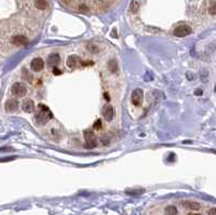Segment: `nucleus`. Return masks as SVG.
<instances>
[{
	"label": "nucleus",
	"mask_w": 216,
	"mask_h": 215,
	"mask_svg": "<svg viewBox=\"0 0 216 215\" xmlns=\"http://www.w3.org/2000/svg\"><path fill=\"white\" fill-rule=\"evenodd\" d=\"M11 41L15 45H25L28 43V39L23 35H16V36H13Z\"/></svg>",
	"instance_id": "nucleus-9"
},
{
	"label": "nucleus",
	"mask_w": 216,
	"mask_h": 215,
	"mask_svg": "<svg viewBox=\"0 0 216 215\" xmlns=\"http://www.w3.org/2000/svg\"><path fill=\"white\" fill-rule=\"evenodd\" d=\"M207 214L209 215H216V208H212L207 211Z\"/></svg>",
	"instance_id": "nucleus-24"
},
{
	"label": "nucleus",
	"mask_w": 216,
	"mask_h": 215,
	"mask_svg": "<svg viewBox=\"0 0 216 215\" xmlns=\"http://www.w3.org/2000/svg\"><path fill=\"white\" fill-rule=\"evenodd\" d=\"M103 115L105 120L107 121H111L113 119V116H115V109L111 105H106L103 109Z\"/></svg>",
	"instance_id": "nucleus-6"
},
{
	"label": "nucleus",
	"mask_w": 216,
	"mask_h": 215,
	"mask_svg": "<svg viewBox=\"0 0 216 215\" xmlns=\"http://www.w3.org/2000/svg\"><path fill=\"white\" fill-rule=\"evenodd\" d=\"M18 99H11L9 101H7L6 103V110L7 111H15L18 110Z\"/></svg>",
	"instance_id": "nucleus-11"
},
{
	"label": "nucleus",
	"mask_w": 216,
	"mask_h": 215,
	"mask_svg": "<svg viewBox=\"0 0 216 215\" xmlns=\"http://www.w3.org/2000/svg\"><path fill=\"white\" fill-rule=\"evenodd\" d=\"M53 74L54 75H61V74H62V72H61V70H59V68H56V67H54V69H53Z\"/></svg>",
	"instance_id": "nucleus-26"
},
{
	"label": "nucleus",
	"mask_w": 216,
	"mask_h": 215,
	"mask_svg": "<svg viewBox=\"0 0 216 215\" xmlns=\"http://www.w3.org/2000/svg\"><path fill=\"white\" fill-rule=\"evenodd\" d=\"M144 192V189H139V190H136V189H127V194L129 195H139Z\"/></svg>",
	"instance_id": "nucleus-20"
},
{
	"label": "nucleus",
	"mask_w": 216,
	"mask_h": 215,
	"mask_svg": "<svg viewBox=\"0 0 216 215\" xmlns=\"http://www.w3.org/2000/svg\"><path fill=\"white\" fill-rule=\"evenodd\" d=\"M59 61H61V57H59V54L53 53L48 57V65L50 66V67H55L59 63Z\"/></svg>",
	"instance_id": "nucleus-12"
},
{
	"label": "nucleus",
	"mask_w": 216,
	"mask_h": 215,
	"mask_svg": "<svg viewBox=\"0 0 216 215\" xmlns=\"http://www.w3.org/2000/svg\"><path fill=\"white\" fill-rule=\"evenodd\" d=\"M143 99H144V93H143L142 89L134 90L132 92V95H131L132 104L135 105V106H139L143 103Z\"/></svg>",
	"instance_id": "nucleus-3"
},
{
	"label": "nucleus",
	"mask_w": 216,
	"mask_h": 215,
	"mask_svg": "<svg viewBox=\"0 0 216 215\" xmlns=\"http://www.w3.org/2000/svg\"><path fill=\"white\" fill-rule=\"evenodd\" d=\"M43 66H45V62L40 57H36L31 61V63H30V67L33 69L34 72H40L42 68H43Z\"/></svg>",
	"instance_id": "nucleus-8"
},
{
	"label": "nucleus",
	"mask_w": 216,
	"mask_h": 215,
	"mask_svg": "<svg viewBox=\"0 0 216 215\" xmlns=\"http://www.w3.org/2000/svg\"><path fill=\"white\" fill-rule=\"evenodd\" d=\"M52 118V113L50 109L43 104H39V113L36 116V121L39 124H45L48 122V120Z\"/></svg>",
	"instance_id": "nucleus-1"
},
{
	"label": "nucleus",
	"mask_w": 216,
	"mask_h": 215,
	"mask_svg": "<svg viewBox=\"0 0 216 215\" xmlns=\"http://www.w3.org/2000/svg\"><path fill=\"white\" fill-rule=\"evenodd\" d=\"M108 69H109L111 72H117L118 70V64L116 61H110L109 63H108Z\"/></svg>",
	"instance_id": "nucleus-16"
},
{
	"label": "nucleus",
	"mask_w": 216,
	"mask_h": 215,
	"mask_svg": "<svg viewBox=\"0 0 216 215\" xmlns=\"http://www.w3.org/2000/svg\"><path fill=\"white\" fill-rule=\"evenodd\" d=\"M214 91L216 92V84H215V88H214Z\"/></svg>",
	"instance_id": "nucleus-28"
},
{
	"label": "nucleus",
	"mask_w": 216,
	"mask_h": 215,
	"mask_svg": "<svg viewBox=\"0 0 216 215\" xmlns=\"http://www.w3.org/2000/svg\"><path fill=\"white\" fill-rule=\"evenodd\" d=\"M23 76H24V77H26L25 79H26L28 82H33V80H31V79H33V77H31V75H30L29 72H28V70H27V69H25V68L23 69Z\"/></svg>",
	"instance_id": "nucleus-18"
},
{
	"label": "nucleus",
	"mask_w": 216,
	"mask_h": 215,
	"mask_svg": "<svg viewBox=\"0 0 216 215\" xmlns=\"http://www.w3.org/2000/svg\"><path fill=\"white\" fill-rule=\"evenodd\" d=\"M11 92L13 95L16 96H25V94L27 93L26 87L24 86L22 82H15L11 88Z\"/></svg>",
	"instance_id": "nucleus-2"
},
{
	"label": "nucleus",
	"mask_w": 216,
	"mask_h": 215,
	"mask_svg": "<svg viewBox=\"0 0 216 215\" xmlns=\"http://www.w3.org/2000/svg\"><path fill=\"white\" fill-rule=\"evenodd\" d=\"M88 48H89V50H91L92 52H93V53H94V51L95 52H98V49H97V47H93V45H89V47H88Z\"/></svg>",
	"instance_id": "nucleus-25"
},
{
	"label": "nucleus",
	"mask_w": 216,
	"mask_h": 215,
	"mask_svg": "<svg viewBox=\"0 0 216 215\" xmlns=\"http://www.w3.org/2000/svg\"><path fill=\"white\" fill-rule=\"evenodd\" d=\"M84 147L88 148V149H92V148H94L96 147V140H92V142H86L84 144Z\"/></svg>",
	"instance_id": "nucleus-19"
},
{
	"label": "nucleus",
	"mask_w": 216,
	"mask_h": 215,
	"mask_svg": "<svg viewBox=\"0 0 216 215\" xmlns=\"http://www.w3.org/2000/svg\"><path fill=\"white\" fill-rule=\"evenodd\" d=\"M81 64H82V61H81V59L78 55H70L67 59V66L71 69L76 68V67H78Z\"/></svg>",
	"instance_id": "nucleus-5"
},
{
	"label": "nucleus",
	"mask_w": 216,
	"mask_h": 215,
	"mask_svg": "<svg viewBox=\"0 0 216 215\" xmlns=\"http://www.w3.org/2000/svg\"><path fill=\"white\" fill-rule=\"evenodd\" d=\"M191 33V28L187 25H181V26L176 27L174 29V36L176 37H185Z\"/></svg>",
	"instance_id": "nucleus-4"
},
{
	"label": "nucleus",
	"mask_w": 216,
	"mask_h": 215,
	"mask_svg": "<svg viewBox=\"0 0 216 215\" xmlns=\"http://www.w3.org/2000/svg\"><path fill=\"white\" fill-rule=\"evenodd\" d=\"M178 211L174 205H169L165 208V214L166 215H177Z\"/></svg>",
	"instance_id": "nucleus-14"
},
{
	"label": "nucleus",
	"mask_w": 216,
	"mask_h": 215,
	"mask_svg": "<svg viewBox=\"0 0 216 215\" xmlns=\"http://www.w3.org/2000/svg\"><path fill=\"white\" fill-rule=\"evenodd\" d=\"M195 95H201L202 91H201V90H197V91L195 92Z\"/></svg>",
	"instance_id": "nucleus-27"
},
{
	"label": "nucleus",
	"mask_w": 216,
	"mask_h": 215,
	"mask_svg": "<svg viewBox=\"0 0 216 215\" xmlns=\"http://www.w3.org/2000/svg\"><path fill=\"white\" fill-rule=\"evenodd\" d=\"M101 143L103 144V145H107V144L109 143V140H108V137H107V136H102V137H101Z\"/></svg>",
	"instance_id": "nucleus-23"
},
{
	"label": "nucleus",
	"mask_w": 216,
	"mask_h": 215,
	"mask_svg": "<svg viewBox=\"0 0 216 215\" xmlns=\"http://www.w3.org/2000/svg\"><path fill=\"white\" fill-rule=\"evenodd\" d=\"M209 12L211 13L212 15H215L216 14V2L215 3H213L212 6L209 8Z\"/></svg>",
	"instance_id": "nucleus-22"
},
{
	"label": "nucleus",
	"mask_w": 216,
	"mask_h": 215,
	"mask_svg": "<svg viewBox=\"0 0 216 215\" xmlns=\"http://www.w3.org/2000/svg\"><path fill=\"white\" fill-rule=\"evenodd\" d=\"M22 108L25 113H33L34 109H35V104L31 99H25V101L22 103Z\"/></svg>",
	"instance_id": "nucleus-10"
},
{
	"label": "nucleus",
	"mask_w": 216,
	"mask_h": 215,
	"mask_svg": "<svg viewBox=\"0 0 216 215\" xmlns=\"http://www.w3.org/2000/svg\"><path fill=\"white\" fill-rule=\"evenodd\" d=\"M93 129H94V130H101L102 129V120H100L98 119L97 121H96V122H94V124H93Z\"/></svg>",
	"instance_id": "nucleus-21"
},
{
	"label": "nucleus",
	"mask_w": 216,
	"mask_h": 215,
	"mask_svg": "<svg viewBox=\"0 0 216 215\" xmlns=\"http://www.w3.org/2000/svg\"><path fill=\"white\" fill-rule=\"evenodd\" d=\"M182 205L187 210H191V211H199L201 209V205L200 203L195 202V201H189V200H185L182 202Z\"/></svg>",
	"instance_id": "nucleus-7"
},
{
	"label": "nucleus",
	"mask_w": 216,
	"mask_h": 215,
	"mask_svg": "<svg viewBox=\"0 0 216 215\" xmlns=\"http://www.w3.org/2000/svg\"><path fill=\"white\" fill-rule=\"evenodd\" d=\"M83 135H84V138H86V142H92V140H96V136H95L94 132H93V131L86 130V131H84Z\"/></svg>",
	"instance_id": "nucleus-13"
},
{
	"label": "nucleus",
	"mask_w": 216,
	"mask_h": 215,
	"mask_svg": "<svg viewBox=\"0 0 216 215\" xmlns=\"http://www.w3.org/2000/svg\"><path fill=\"white\" fill-rule=\"evenodd\" d=\"M35 4L39 10H45V8L48 7L47 0H36Z\"/></svg>",
	"instance_id": "nucleus-15"
},
{
	"label": "nucleus",
	"mask_w": 216,
	"mask_h": 215,
	"mask_svg": "<svg viewBox=\"0 0 216 215\" xmlns=\"http://www.w3.org/2000/svg\"><path fill=\"white\" fill-rule=\"evenodd\" d=\"M138 8H139L138 2H137V1H135V0H133V1L131 2V4H130V11L132 13H136L137 10H138Z\"/></svg>",
	"instance_id": "nucleus-17"
}]
</instances>
